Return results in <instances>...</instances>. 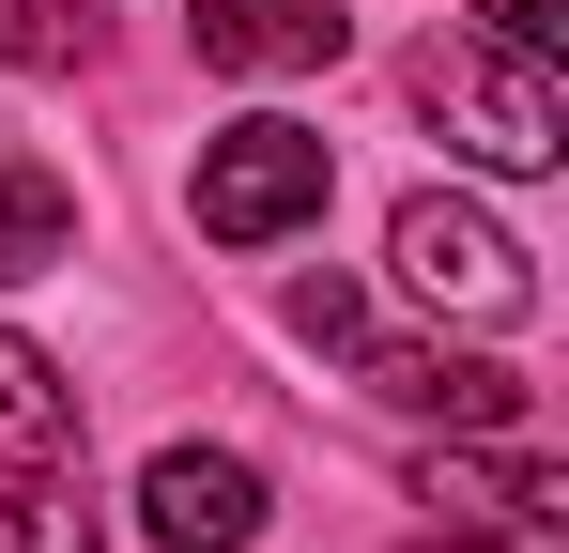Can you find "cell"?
<instances>
[{"mask_svg":"<svg viewBox=\"0 0 569 553\" xmlns=\"http://www.w3.org/2000/svg\"><path fill=\"white\" fill-rule=\"evenodd\" d=\"M16 492H31V553H108L93 492H78V461H47V476H16Z\"/></svg>","mask_w":569,"mask_h":553,"instance_id":"obj_9","label":"cell"},{"mask_svg":"<svg viewBox=\"0 0 569 553\" xmlns=\"http://www.w3.org/2000/svg\"><path fill=\"white\" fill-rule=\"evenodd\" d=\"M47 461H78V384L31 339H0V476H47Z\"/></svg>","mask_w":569,"mask_h":553,"instance_id":"obj_7","label":"cell"},{"mask_svg":"<svg viewBox=\"0 0 569 553\" xmlns=\"http://www.w3.org/2000/svg\"><path fill=\"white\" fill-rule=\"evenodd\" d=\"M385 247H400V292L447 308V323H523V308H539V262H523L477 200H400Z\"/></svg>","mask_w":569,"mask_h":553,"instance_id":"obj_4","label":"cell"},{"mask_svg":"<svg viewBox=\"0 0 569 553\" xmlns=\"http://www.w3.org/2000/svg\"><path fill=\"white\" fill-rule=\"evenodd\" d=\"M47 262H78V200H62V170H0V276H47Z\"/></svg>","mask_w":569,"mask_h":553,"instance_id":"obj_8","label":"cell"},{"mask_svg":"<svg viewBox=\"0 0 569 553\" xmlns=\"http://www.w3.org/2000/svg\"><path fill=\"white\" fill-rule=\"evenodd\" d=\"M292 323H308L323 354H355V384H370V400H400V415H462V431H523V384H508V369L385 339L370 308H355V276H308V292H292Z\"/></svg>","mask_w":569,"mask_h":553,"instance_id":"obj_2","label":"cell"},{"mask_svg":"<svg viewBox=\"0 0 569 553\" xmlns=\"http://www.w3.org/2000/svg\"><path fill=\"white\" fill-rule=\"evenodd\" d=\"M139 523H154L170 553H247V539H262V461H231V446H154Z\"/></svg>","mask_w":569,"mask_h":553,"instance_id":"obj_5","label":"cell"},{"mask_svg":"<svg viewBox=\"0 0 569 553\" xmlns=\"http://www.w3.org/2000/svg\"><path fill=\"white\" fill-rule=\"evenodd\" d=\"M477 31H492V47H523V62H555V31H569V0H477Z\"/></svg>","mask_w":569,"mask_h":553,"instance_id":"obj_10","label":"cell"},{"mask_svg":"<svg viewBox=\"0 0 569 553\" xmlns=\"http://www.w3.org/2000/svg\"><path fill=\"white\" fill-rule=\"evenodd\" d=\"M200 62H231V78H323L339 16L323 0H200Z\"/></svg>","mask_w":569,"mask_h":553,"instance_id":"obj_6","label":"cell"},{"mask_svg":"<svg viewBox=\"0 0 569 553\" xmlns=\"http://www.w3.org/2000/svg\"><path fill=\"white\" fill-rule=\"evenodd\" d=\"M339 200V154L308 139V123H231V139H200V231L216 247H278Z\"/></svg>","mask_w":569,"mask_h":553,"instance_id":"obj_3","label":"cell"},{"mask_svg":"<svg viewBox=\"0 0 569 553\" xmlns=\"http://www.w3.org/2000/svg\"><path fill=\"white\" fill-rule=\"evenodd\" d=\"M416 108L462 139L477 170H508V184L569 154V92H555V62H523V47H431V62H416Z\"/></svg>","mask_w":569,"mask_h":553,"instance_id":"obj_1","label":"cell"}]
</instances>
